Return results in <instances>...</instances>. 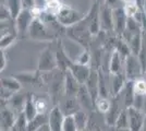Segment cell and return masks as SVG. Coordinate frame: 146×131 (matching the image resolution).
<instances>
[{"label":"cell","instance_id":"obj_1","mask_svg":"<svg viewBox=\"0 0 146 131\" xmlns=\"http://www.w3.org/2000/svg\"><path fill=\"white\" fill-rule=\"evenodd\" d=\"M55 17L62 26L70 27V26L78 24L80 21L84 19L85 15H83L81 12L76 11L75 9H73L71 7L61 3L60 8L55 13Z\"/></svg>","mask_w":146,"mask_h":131},{"label":"cell","instance_id":"obj_2","mask_svg":"<svg viewBox=\"0 0 146 131\" xmlns=\"http://www.w3.org/2000/svg\"><path fill=\"white\" fill-rule=\"evenodd\" d=\"M29 35L36 41H51L55 37V33L51 32L40 18H34L29 29Z\"/></svg>","mask_w":146,"mask_h":131},{"label":"cell","instance_id":"obj_3","mask_svg":"<svg viewBox=\"0 0 146 131\" xmlns=\"http://www.w3.org/2000/svg\"><path fill=\"white\" fill-rule=\"evenodd\" d=\"M34 20V15L32 13V10L30 8H23L22 11L20 12L17 19L14 20L15 21V29H17V32L19 34L23 35L26 32H29V29H30L31 24Z\"/></svg>","mask_w":146,"mask_h":131},{"label":"cell","instance_id":"obj_4","mask_svg":"<svg viewBox=\"0 0 146 131\" xmlns=\"http://www.w3.org/2000/svg\"><path fill=\"white\" fill-rule=\"evenodd\" d=\"M99 21L100 26L105 31H113V9L107 5H102L99 8Z\"/></svg>","mask_w":146,"mask_h":131},{"label":"cell","instance_id":"obj_5","mask_svg":"<svg viewBox=\"0 0 146 131\" xmlns=\"http://www.w3.org/2000/svg\"><path fill=\"white\" fill-rule=\"evenodd\" d=\"M136 57L137 56L129 55L125 58V73L130 79H135L141 75L142 72H144L140 60Z\"/></svg>","mask_w":146,"mask_h":131},{"label":"cell","instance_id":"obj_6","mask_svg":"<svg viewBox=\"0 0 146 131\" xmlns=\"http://www.w3.org/2000/svg\"><path fill=\"white\" fill-rule=\"evenodd\" d=\"M127 21L128 15L123 8H115L113 9V25L115 32L119 35H122L127 30Z\"/></svg>","mask_w":146,"mask_h":131},{"label":"cell","instance_id":"obj_7","mask_svg":"<svg viewBox=\"0 0 146 131\" xmlns=\"http://www.w3.org/2000/svg\"><path fill=\"white\" fill-rule=\"evenodd\" d=\"M57 66V59L51 50L47 48L40 54L39 63H38V69L42 71H50L54 70Z\"/></svg>","mask_w":146,"mask_h":131},{"label":"cell","instance_id":"obj_8","mask_svg":"<svg viewBox=\"0 0 146 131\" xmlns=\"http://www.w3.org/2000/svg\"><path fill=\"white\" fill-rule=\"evenodd\" d=\"M129 115V125H130V131H141L144 122L143 114L140 109H136L135 107L131 106L128 109Z\"/></svg>","mask_w":146,"mask_h":131},{"label":"cell","instance_id":"obj_9","mask_svg":"<svg viewBox=\"0 0 146 131\" xmlns=\"http://www.w3.org/2000/svg\"><path fill=\"white\" fill-rule=\"evenodd\" d=\"M64 119V114L59 107H54L49 114L48 125L51 131H62V124Z\"/></svg>","mask_w":146,"mask_h":131},{"label":"cell","instance_id":"obj_10","mask_svg":"<svg viewBox=\"0 0 146 131\" xmlns=\"http://www.w3.org/2000/svg\"><path fill=\"white\" fill-rule=\"evenodd\" d=\"M69 68L72 72L73 76L79 81V83H85L91 74V70L87 67V65H81L76 63H72Z\"/></svg>","mask_w":146,"mask_h":131},{"label":"cell","instance_id":"obj_11","mask_svg":"<svg viewBox=\"0 0 146 131\" xmlns=\"http://www.w3.org/2000/svg\"><path fill=\"white\" fill-rule=\"evenodd\" d=\"M48 121H49V116L47 117L45 114H37L36 116L32 119L31 121L27 122L26 131H36L42 126L48 124Z\"/></svg>","mask_w":146,"mask_h":131},{"label":"cell","instance_id":"obj_12","mask_svg":"<svg viewBox=\"0 0 146 131\" xmlns=\"http://www.w3.org/2000/svg\"><path fill=\"white\" fill-rule=\"evenodd\" d=\"M79 81L73 76L72 72H67V76H66V92L69 96H72L74 94H78L80 90Z\"/></svg>","mask_w":146,"mask_h":131},{"label":"cell","instance_id":"obj_13","mask_svg":"<svg viewBox=\"0 0 146 131\" xmlns=\"http://www.w3.org/2000/svg\"><path fill=\"white\" fill-rule=\"evenodd\" d=\"M123 100H124V105L128 107L133 106L134 97H135V92H134V86L132 82L125 83L123 87Z\"/></svg>","mask_w":146,"mask_h":131},{"label":"cell","instance_id":"obj_14","mask_svg":"<svg viewBox=\"0 0 146 131\" xmlns=\"http://www.w3.org/2000/svg\"><path fill=\"white\" fill-rule=\"evenodd\" d=\"M17 119L14 118V114L9 109H3L1 112V127L7 130L9 128H12L15 124Z\"/></svg>","mask_w":146,"mask_h":131},{"label":"cell","instance_id":"obj_15","mask_svg":"<svg viewBox=\"0 0 146 131\" xmlns=\"http://www.w3.org/2000/svg\"><path fill=\"white\" fill-rule=\"evenodd\" d=\"M5 5L8 7V9H9V11L11 13L13 20L17 19V17L22 11V9L24 8L21 0H6V3Z\"/></svg>","mask_w":146,"mask_h":131},{"label":"cell","instance_id":"obj_16","mask_svg":"<svg viewBox=\"0 0 146 131\" xmlns=\"http://www.w3.org/2000/svg\"><path fill=\"white\" fill-rule=\"evenodd\" d=\"M124 85H125V83H124V75L120 73V72L116 73L115 76H113V79H112V81H111V91H112V94L117 95L118 93H120L123 90Z\"/></svg>","mask_w":146,"mask_h":131},{"label":"cell","instance_id":"obj_17","mask_svg":"<svg viewBox=\"0 0 146 131\" xmlns=\"http://www.w3.org/2000/svg\"><path fill=\"white\" fill-rule=\"evenodd\" d=\"M23 112H24L25 117L27 119V121H31L32 119L36 116L37 114V109L36 106H35V103H34V98H27L26 102H25L24 108H23Z\"/></svg>","mask_w":146,"mask_h":131},{"label":"cell","instance_id":"obj_18","mask_svg":"<svg viewBox=\"0 0 146 131\" xmlns=\"http://www.w3.org/2000/svg\"><path fill=\"white\" fill-rule=\"evenodd\" d=\"M143 45V37L141 34H135L130 39V48L134 56H139Z\"/></svg>","mask_w":146,"mask_h":131},{"label":"cell","instance_id":"obj_19","mask_svg":"<svg viewBox=\"0 0 146 131\" xmlns=\"http://www.w3.org/2000/svg\"><path fill=\"white\" fill-rule=\"evenodd\" d=\"M121 55L115 50L112 53V56L110 58V63H109V69H110V72L116 74L120 71L121 69Z\"/></svg>","mask_w":146,"mask_h":131},{"label":"cell","instance_id":"obj_20","mask_svg":"<svg viewBox=\"0 0 146 131\" xmlns=\"http://www.w3.org/2000/svg\"><path fill=\"white\" fill-rule=\"evenodd\" d=\"M119 116H120V114H119V110H118V105H115V104H112L111 106H110V109L108 112H106V120H107V122H108V125L110 126H113L116 125L117 120L119 118Z\"/></svg>","mask_w":146,"mask_h":131},{"label":"cell","instance_id":"obj_21","mask_svg":"<svg viewBox=\"0 0 146 131\" xmlns=\"http://www.w3.org/2000/svg\"><path fill=\"white\" fill-rule=\"evenodd\" d=\"M142 30H144L143 26L134 18H128V21H127V31L130 32L132 35H135V34H141Z\"/></svg>","mask_w":146,"mask_h":131},{"label":"cell","instance_id":"obj_22","mask_svg":"<svg viewBox=\"0 0 146 131\" xmlns=\"http://www.w3.org/2000/svg\"><path fill=\"white\" fill-rule=\"evenodd\" d=\"M76 112H79V104H78V102H76V100H69L64 103V105H63V109H62V112L64 114V116L74 115Z\"/></svg>","mask_w":146,"mask_h":131},{"label":"cell","instance_id":"obj_23","mask_svg":"<svg viewBox=\"0 0 146 131\" xmlns=\"http://www.w3.org/2000/svg\"><path fill=\"white\" fill-rule=\"evenodd\" d=\"M2 86L12 91V92H17L20 90V82L17 80V78H5L1 80Z\"/></svg>","mask_w":146,"mask_h":131},{"label":"cell","instance_id":"obj_24","mask_svg":"<svg viewBox=\"0 0 146 131\" xmlns=\"http://www.w3.org/2000/svg\"><path fill=\"white\" fill-rule=\"evenodd\" d=\"M73 116H74V120H75V124H76V127H78V130H85L86 124H87V116L81 110L76 112Z\"/></svg>","mask_w":146,"mask_h":131},{"label":"cell","instance_id":"obj_25","mask_svg":"<svg viewBox=\"0 0 146 131\" xmlns=\"http://www.w3.org/2000/svg\"><path fill=\"white\" fill-rule=\"evenodd\" d=\"M62 131H79L73 115L64 116L63 124H62Z\"/></svg>","mask_w":146,"mask_h":131},{"label":"cell","instance_id":"obj_26","mask_svg":"<svg viewBox=\"0 0 146 131\" xmlns=\"http://www.w3.org/2000/svg\"><path fill=\"white\" fill-rule=\"evenodd\" d=\"M15 41V34L14 33H5L3 35H1V41H0V46L1 49H5L7 47H9L10 45H12Z\"/></svg>","mask_w":146,"mask_h":131},{"label":"cell","instance_id":"obj_27","mask_svg":"<svg viewBox=\"0 0 146 131\" xmlns=\"http://www.w3.org/2000/svg\"><path fill=\"white\" fill-rule=\"evenodd\" d=\"M25 102H26V100H25L24 96L22 94H15V95H12L10 97V104H11V106L17 108V109H19L20 107H23L24 108Z\"/></svg>","mask_w":146,"mask_h":131},{"label":"cell","instance_id":"obj_28","mask_svg":"<svg viewBox=\"0 0 146 131\" xmlns=\"http://www.w3.org/2000/svg\"><path fill=\"white\" fill-rule=\"evenodd\" d=\"M118 129H125V128H130L129 125V115L128 112H120V116L117 120L116 125Z\"/></svg>","mask_w":146,"mask_h":131},{"label":"cell","instance_id":"obj_29","mask_svg":"<svg viewBox=\"0 0 146 131\" xmlns=\"http://www.w3.org/2000/svg\"><path fill=\"white\" fill-rule=\"evenodd\" d=\"M134 86V92L135 94L139 95H146V81L143 79H137L136 81L133 83Z\"/></svg>","mask_w":146,"mask_h":131},{"label":"cell","instance_id":"obj_30","mask_svg":"<svg viewBox=\"0 0 146 131\" xmlns=\"http://www.w3.org/2000/svg\"><path fill=\"white\" fill-rule=\"evenodd\" d=\"M123 9H124V11L127 13V15H128V18H134L135 17V14L137 13V11L140 10V8L139 6L134 2V3H129V5H124L123 7Z\"/></svg>","mask_w":146,"mask_h":131},{"label":"cell","instance_id":"obj_31","mask_svg":"<svg viewBox=\"0 0 146 131\" xmlns=\"http://www.w3.org/2000/svg\"><path fill=\"white\" fill-rule=\"evenodd\" d=\"M0 12H1V14H0L1 22H8V21H10V20H13L12 15H11V13H10L9 9H8V7H7L5 3H1Z\"/></svg>","mask_w":146,"mask_h":131},{"label":"cell","instance_id":"obj_32","mask_svg":"<svg viewBox=\"0 0 146 131\" xmlns=\"http://www.w3.org/2000/svg\"><path fill=\"white\" fill-rule=\"evenodd\" d=\"M96 105H97L98 110L102 112H107L110 109V106H111V104L106 98H104V97L97 100V104Z\"/></svg>","mask_w":146,"mask_h":131},{"label":"cell","instance_id":"obj_33","mask_svg":"<svg viewBox=\"0 0 146 131\" xmlns=\"http://www.w3.org/2000/svg\"><path fill=\"white\" fill-rule=\"evenodd\" d=\"M34 103H35V106H36L37 112L38 114H44L45 110H46V107H47V104L46 102L43 100V98H34Z\"/></svg>","mask_w":146,"mask_h":131},{"label":"cell","instance_id":"obj_34","mask_svg":"<svg viewBox=\"0 0 146 131\" xmlns=\"http://www.w3.org/2000/svg\"><path fill=\"white\" fill-rule=\"evenodd\" d=\"M15 78L19 79V81L25 82V83H27V82L32 83V82L35 81V76L32 74V73H21V74L15 76Z\"/></svg>","mask_w":146,"mask_h":131},{"label":"cell","instance_id":"obj_35","mask_svg":"<svg viewBox=\"0 0 146 131\" xmlns=\"http://www.w3.org/2000/svg\"><path fill=\"white\" fill-rule=\"evenodd\" d=\"M90 59H91V57H90L88 51H87V50H84V51L79 56V58L76 59V63H81V65H87V63L90 61Z\"/></svg>","mask_w":146,"mask_h":131},{"label":"cell","instance_id":"obj_36","mask_svg":"<svg viewBox=\"0 0 146 131\" xmlns=\"http://www.w3.org/2000/svg\"><path fill=\"white\" fill-rule=\"evenodd\" d=\"M22 1V3H23V6L25 8H34V7H36V0H21Z\"/></svg>","mask_w":146,"mask_h":131},{"label":"cell","instance_id":"obj_37","mask_svg":"<svg viewBox=\"0 0 146 131\" xmlns=\"http://www.w3.org/2000/svg\"><path fill=\"white\" fill-rule=\"evenodd\" d=\"M119 2H122V1L121 0H105V5H107V6L110 7V8H112V9L119 8V7H117V5H118Z\"/></svg>","mask_w":146,"mask_h":131},{"label":"cell","instance_id":"obj_38","mask_svg":"<svg viewBox=\"0 0 146 131\" xmlns=\"http://www.w3.org/2000/svg\"><path fill=\"white\" fill-rule=\"evenodd\" d=\"M5 67H6V55L1 49V53H0V69L2 70Z\"/></svg>","mask_w":146,"mask_h":131},{"label":"cell","instance_id":"obj_39","mask_svg":"<svg viewBox=\"0 0 146 131\" xmlns=\"http://www.w3.org/2000/svg\"><path fill=\"white\" fill-rule=\"evenodd\" d=\"M36 131H51V130H50V127H49L48 124H46V125L42 126L40 128H38Z\"/></svg>","mask_w":146,"mask_h":131},{"label":"cell","instance_id":"obj_40","mask_svg":"<svg viewBox=\"0 0 146 131\" xmlns=\"http://www.w3.org/2000/svg\"><path fill=\"white\" fill-rule=\"evenodd\" d=\"M123 5H129V3H134L135 0H121Z\"/></svg>","mask_w":146,"mask_h":131},{"label":"cell","instance_id":"obj_41","mask_svg":"<svg viewBox=\"0 0 146 131\" xmlns=\"http://www.w3.org/2000/svg\"><path fill=\"white\" fill-rule=\"evenodd\" d=\"M94 1H95V2H97V3H99L100 6L105 3V0H94Z\"/></svg>","mask_w":146,"mask_h":131},{"label":"cell","instance_id":"obj_42","mask_svg":"<svg viewBox=\"0 0 146 131\" xmlns=\"http://www.w3.org/2000/svg\"><path fill=\"white\" fill-rule=\"evenodd\" d=\"M143 109H144V112L146 114V95H145V100H144V106H143Z\"/></svg>","mask_w":146,"mask_h":131},{"label":"cell","instance_id":"obj_43","mask_svg":"<svg viewBox=\"0 0 146 131\" xmlns=\"http://www.w3.org/2000/svg\"><path fill=\"white\" fill-rule=\"evenodd\" d=\"M82 131H86V130H82Z\"/></svg>","mask_w":146,"mask_h":131}]
</instances>
